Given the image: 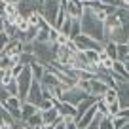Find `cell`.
I'll use <instances>...</instances> for the list:
<instances>
[{
    "label": "cell",
    "instance_id": "cell-1",
    "mask_svg": "<svg viewBox=\"0 0 129 129\" xmlns=\"http://www.w3.org/2000/svg\"><path fill=\"white\" fill-rule=\"evenodd\" d=\"M80 25H82V34L95 38L99 42H105L106 38V30H105V21H101L99 17L93 13L91 8H85L84 13L80 17Z\"/></svg>",
    "mask_w": 129,
    "mask_h": 129
},
{
    "label": "cell",
    "instance_id": "cell-2",
    "mask_svg": "<svg viewBox=\"0 0 129 129\" xmlns=\"http://www.w3.org/2000/svg\"><path fill=\"white\" fill-rule=\"evenodd\" d=\"M59 10H61V0H38V13L51 27H55V23H57Z\"/></svg>",
    "mask_w": 129,
    "mask_h": 129
},
{
    "label": "cell",
    "instance_id": "cell-3",
    "mask_svg": "<svg viewBox=\"0 0 129 129\" xmlns=\"http://www.w3.org/2000/svg\"><path fill=\"white\" fill-rule=\"evenodd\" d=\"M15 80H17V85H19V99L21 101H27L28 89H30V84H32V80H34L30 64H25V69L21 70V74L15 78Z\"/></svg>",
    "mask_w": 129,
    "mask_h": 129
},
{
    "label": "cell",
    "instance_id": "cell-4",
    "mask_svg": "<svg viewBox=\"0 0 129 129\" xmlns=\"http://www.w3.org/2000/svg\"><path fill=\"white\" fill-rule=\"evenodd\" d=\"M85 97H89V93L85 91V89H82L80 85H70V87H67V89H63V93H61V101H67V103H70V105H74L76 106L80 101H84Z\"/></svg>",
    "mask_w": 129,
    "mask_h": 129
},
{
    "label": "cell",
    "instance_id": "cell-5",
    "mask_svg": "<svg viewBox=\"0 0 129 129\" xmlns=\"http://www.w3.org/2000/svg\"><path fill=\"white\" fill-rule=\"evenodd\" d=\"M74 44L78 46V49L80 51H87V49H95V51H103V48H105V44L99 40H95V38L87 36V34H78L76 38H74Z\"/></svg>",
    "mask_w": 129,
    "mask_h": 129
},
{
    "label": "cell",
    "instance_id": "cell-6",
    "mask_svg": "<svg viewBox=\"0 0 129 129\" xmlns=\"http://www.w3.org/2000/svg\"><path fill=\"white\" fill-rule=\"evenodd\" d=\"M116 80V91H118V103L121 108H129V80L120 76H114Z\"/></svg>",
    "mask_w": 129,
    "mask_h": 129
},
{
    "label": "cell",
    "instance_id": "cell-7",
    "mask_svg": "<svg viewBox=\"0 0 129 129\" xmlns=\"http://www.w3.org/2000/svg\"><path fill=\"white\" fill-rule=\"evenodd\" d=\"M27 101L32 103L34 106H38V108H40L42 103L46 101V99H44V93H42V84L38 80H32L30 89H28V95H27Z\"/></svg>",
    "mask_w": 129,
    "mask_h": 129
},
{
    "label": "cell",
    "instance_id": "cell-8",
    "mask_svg": "<svg viewBox=\"0 0 129 129\" xmlns=\"http://www.w3.org/2000/svg\"><path fill=\"white\" fill-rule=\"evenodd\" d=\"M21 103H23V101H21L19 97H13V95H10V99L6 103H2L4 108L8 110V112L12 114L17 121H21Z\"/></svg>",
    "mask_w": 129,
    "mask_h": 129
},
{
    "label": "cell",
    "instance_id": "cell-9",
    "mask_svg": "<svg viewBox=\"0 0 129 129\" xmlns=\"http://www.w3.org/2000/svg\"><path fill=\"white\" fill-rule=\"evenodd\" d=\"M53 105L59 110L61 118H76V106L70 105L67 101H61V99H53Z\"/></svg>",
    "mask_w": 129,
    "mask_h": 129
},
{
    "label": "cell",
    "instance_id": "cell-10",
    "mask_svg": "<svg viewBox=\"0 0 129 129\" xmlns=\"http://www.w3.org/2000/svg\"><path fill=\"white\" fill-rule=\"evenodd\" d=\"M108 87H110L108 84H105V82H103V80H99V78H97V76L89 80V95L97 97V99L105 95V91H106V89H108Z\"/></svg>",
    "mask_w": 129,
    "mask_h": 129
},
{
    "label": "cell",
    "instance_id": "cell-11",
    "mask_svg": "<svg viewBox=\"0 0 129 129\" xmlns=\"http://www.w3.org/2000/svg\"><path fill=\"white\" fill-rule=\"evenodd\" d=\"M42 112V120H44V125H55L59 120H63L59 114V110L55 108V105L51 108H46V110H40Z\"/></svg>",
    "mask_w": 129,
    "mask_h": 129
},
{
    "label": "cell",
    "instance_id": "cell-12",
    "mask_svg": "<svg viewBox=\"0 0 129 129\" xmlns=\"http://www.w3.org/2000/svg\"><path fill=\"white\" fill-rule=\"evenodd\" d=\"M85 6L82 0H67V13H69L70 17H76V19H80L82 13H84Z\"/></svg>",
    "mask_w": 129,
    "mask_h": 129
},
{
    "label": "cell",
    "instance_id": "cell-13",
    "mask_svg": "<svg viewBox=\"0 0 129 129\" xmlns=\"http://www.w3.org/2000/svg\"><path fill=\"white\" fill-rule=\"evenodd\" d=\"M95 103H97V97H93V95H89V97H85L84 101H80L76 105V120L80 116H84L85 112H87L91 106H95Z\"/></svg>",
    "mask_w": 129,
    "mask_h": 129
},
{
    "label": "cell",
    "instance_id": "cell-14",
    "mask_svg": "<svg viewBox=\"0 0 129 129\" xmlns=\"http://www.w3.org/2000/svg\"><path fill=\"white\" fill-rule=\"evenodd\" d=\"M23 51V42L19 40V38H12V40L8 42V46H6L4 49H2V53L4 55H19V53Z\"/></svg>",
    "mask_w": 129,
    "mask_h": 129
},
{
    "label": "cell",
    "instance_id": "cell-15",
    "mask_svg": "<svg viewBox=\"0 0 129 129\" xmlns=\"http://www.w3.org/2000/svg\"><path fill=\"white\" fill-rule=\"evenodd\" d=\"M38 106H34L32 103H28V101H23L21 103V121H27L28 118L32 116V114H36L38 112Z\"/></svg>",
    "mask_w": 129,
    "mask_h": 129
},
{
    "label": "cell",
    "instance_id": "cell-16",
    "mask_svg": "<svg viewBox=\"0 0 129 129\" xmlns=\"http://www.w3.org/2000/svg\"><path fill=\"white\" fill-rule=\"evenodd\" d=\"M112 74H114V76H120V78L129 80V74L125 72V64H123V61H120V59L112 61Z\"/></svg>",
    "mask_w": 129,
    "mask_h": 129
},
{
    "label": "cell",
    "instance_id": "cell-17",
    "mask_svg": "<svg viewBox=\"0 0 129 129\" xmlns=\"http://www.w3.org/2000/svg\"><path fill=\"white\" fill-rule=\"evenodd\" d=\"M30 70H32V76H34V80L40 82L42 76H44V72H46V64L40 63V61H34V63L30 64Z\"/></svg>",
    "mask_w": 129,
    "mask_h": 129
},
{
    "label": "cell",
    "instance_id": "cell-18",
    "mask_svg": "<svg viewBox=\"0 0 129 129\" xmlns=\"http://www.w3.org/2000/svg\"><path fill=\"white\" fill-rule=\"evenodd\" d=\"M25 123H27L28 127H32V129H38V127H42V125H44V120H42V112L38 110L36 114H32V116L28 118V120L25 121Z\"/></svg>",
    "mask_w": 129,
    "mask_h": 129
},
{
    "label": "cell",
    "instance_id": "cell-19",
    "mask_svg": "<svg viewBox=\"0 0 129 129\" xmlns=\"http://www.w3.org/2000/svg\"><path fill=\"white\" fill-rule=\"evenodd\" d=\"M103 44H105V48H103V49H105V53H106V55H108L110 57V59H118V44H116V42H103Z\"/></svg>",
    "mask_w": 129,
    "mask_h": 129
},
{
    "label": "cell",
    "instance_id": "cell-20",
    "mask_svg": "<svg viewBox=\"0 0 129 129\" xmlns=\"http://www.w3.org/2000/svg\"><path fill=\"white\" fill-rule=\"evenodd\" d=\"M82 32V25H80V19H76V17H72V25H70V34H69V38L70 40H74V38L78 36Z\"/></svg>",
    "mask_w": 129,
    "mask_h": 129
},
{
    "label": "cell",
    "instance_id": "cell-21",
    "mask_svg": "<svg viewBox=\"0 0 129 129\" xmlns=\"http://www.w3.org/2000/svg\"><path fill=\"white\" fill-rule=\"evenodd\" d=\"M103 101H105L106 105H110V103L118 101V91H116V87H108V89H106L105 95H103Z\"/></svg>",
    "mask_w": 129,
    "mask_h": 129
},
{
    "label": "cell",
    "instance_id": "cell-22",
    "mask_svg": "<svg viewBox=\"0 0 129 129\" xmlns=\"http://www.w3.org/2000/svg\"><path fill=\"white\" fill-rule=\"evenodd\" d=\"M12 80H13L12 69H0V84H2V85H8Z\"/></svg>",
    "mask_w": 129,
    "mask_h": 129
},
{
    "label": "cell",
    "instance_id": "cell-23",
    "mask_svg": "<svg viewBox=\"0 0 129 129\" xmlns=\"http://www.w3.org/2000/svg\"><path fill=\"white\" fill-rule=\"evenodd\" d=\"M42 19H44V17H42L38 12H32V13H28V15H27V21H28L30 27H38V28H40V21Z\"/></svg>",
    "mask_w": 129,
    "mask_h": 129
},
{
    "label": "cell",
    "instance_id": "cell-24",
    "mask_svg": "<svg viewBox=\"0 0 129 129\" xmlns=\"http://www.w3.org/2000/svg\"><path fill=\"white\" fill-rule=\"evenodd\" d=\"M95 106H97V112L101 114V116H110V112H108V105L103 101V97H99V99H97Z\"/></svg>",
    "mask_w": 129,
    "mask_h": 129
},
{
    "label": "cell",
    "instance_id": "cell-25",
    "mask_svg": "<svg viewBox=\"0 0 129 129\" xmlns=\"http://www.w3.org/2000/svg\"><path fill=\"white\" fill-rule=\"evenodd\" d=\"M49 28H51V27H42V28H38V34H36V38H34V40H38V42H49Z\"/></svg>",
    "mask_w": 129,
    "mask_h": 129
},
{
    "label": "cell",
    "instance_id": "cell-26",
    "mask_svg": "<svg viewBox=\"0 0 129 129\" xmlns=\"http://www.w3.org/2000/svg\"><path fill=\"white\" fill-rule=\"evenodd\" d=\"M114 116H101V123H99V127L101 129H116L114 127Z\"/></svg>",
    "mask_w": 129,
    "mask_h": 129
},
{
    "label": "cell",
    "instance_id": "cell-27",
    "mask_svg": "<svg viewBox=\"0 0 129 129\" xmlns=\"http://www.w3.org/2000/svg\"><path fill=\"white\" fill-rule=\"evenodd\" d=\"M6 89H8V93L10 95H13V97H19V85H17V80L13 78L12 82H10L8 85H4Z\"/></svg>",
    "mask_w": 129,
    "mask_h": 129
},
{
    "label": "cell",
    "instance_id": "cell-28",
    "mask_svg": "<svg viewBox=\"0 0 129 129\" xmlns=\"http://www.w3.org/2000/svg\"><path fill=\"white\" fill-rule=\"evenodd\" d=\"M129 53V44H118V59L125 61V55Z\"/></svg>",
    "mask_w": 129,
    "mask_h": 129
},
{
    "label": "cell",
    "instance_id": "cell-29",
    "mask_svg": "<svg viewBox=\"0 0 129 129\" xmlns=\"http://www.w3.org/2000/svg\"><path fill=\"white\" fill-rule=\"evenodd\" d=\"M99 123H101V114L97 112V114H95V118L91 120V123H89L85 129H101V127H99Z\"/></svg>",
    "mask_w": 129,
    "mask_h": 129
},
{
    "label": "cell",
    "instance_id": "cell-30",
    "mask_svg": "<svg viewBox=\"0 0 129 129\" xmlns=\"http://www.w3.org/2000/svg\"><path fill=\"white\" fill-rule=\"evenodd\" d=\"M10 40H12V38L6 34V30H4V32H0V53H2V49L8 46V42H10Z\"/></svg>",
    "mask_w": 129,
    "mask_h": 129
},
{
    "label": "cell",
    "instance_id": "cell-31",
    "mask_svg": "<svg viewBox=\"0 0 129 129\" xmlns=\"http://www.w3.org/2000/svg\"><path fill=\"white\" fill-rule=\"evenodd\" d=\"M120 108H121V106H120V103H118V101L110 103V105H108V112H110V116H116V114L120 112Z\"/></svg>",
    "mask_w": 129,
    "mask_h": 129
},
{
    "label": "cell",
    "instance_id": "cell-32",
    "mask_svg": "<svg viewBox=\"0 0 129 129\" xmlns=\"http://www.w3.org/2000/svg\"><path fill=\"white\" fill-rule=\"evenodd\" d=\"M23 69H25V64H23V63H15V64H13V67H12V74H13V78L19 76Z\"/></svg>",
    "mask_w": 129,
    "mask_h": 129
},
{
    "label": "cell",
    "instance_id": "cell-33",
    "mask_svg": "<svg viewBox=\"0 0 129 129\" xmlns=\"http://www.w3.org/2000/svg\"><path fill=\"white\" fill-rule=\"evenodd\" d=\"M59 34H61V32H59V28L51 27V28H49V42H53V44H55V42H57V38H59Z\"/></svg>",
    "mask_w": 129,
    "mask_h": 129
},
{
    "label": "cell",
    "instance_id": "cell-34",
    "mask_svg": "<svg viewBox=\"0 0 129 129\" xmlns=\"http://www.w3.org/2000/svg\"><path fill=\"white\" fill-rule=\"evenodd\" d=\"M8 99H10V93H8V89L2 85V87H0V103H6Z\"/></svg>",
    "mask_w": 129,
    "mask_h": 129
},
{
    "label": "cell",
    "instance_id": "cell-35",
    "mask_svg": "<svg viewBox=\"0 0 129 129\" xmlns=\"http://www.w3.org/2000/svg\"><path fill=\"white\" fill-rule=\"evenodd\" d=\"M103 4H108V6H114V8H120V6H123V2L121 0H101Z\"/></svg>",
    "mask_w": 129,
    "mask_h": 129
},
{
    "label": "cell",
    "instance_id": "cell-36",
    "mask_svg": "<svg viewBox=\"0 0 129 129\" xmlns=\"http://www.w3.org/2000/svg\"><path fill=\"white\" fill-rule=\"evenodd\" d=\"M53 129H67V125H64V120H59L55 125H53Z\"/></svg>",
    "mask_w": 129,
    "mask_h": 129
},
{
    "label": "cell",
    "instance_id": "cell-37",
    "mask_svg": "<svg viewBox=\"0 0 129 129\" xmlns=\"http://www.w3.org/2000/svg\"><path fill=\"white\" fill-rule=\"evenodd\" d=\"M4 28H6V19L0 15V32H4Z\"/></svg>",
    "mask_w": 129,
    "mask_h": 129
},
{
    "label": "cell",
    "instance_id": "cell-38",
    "mask_svg": "<svg viewBox=\"0 0 129 129\" xmlns=\"http://www.w3.org/2000/svg\"><path fill=\"white\" fill-rule=\"evenodd\" d=\"M4 114H6V108H4V105L0 103V120H2V116H4Z\"/></svg>",
    "mask_w": 129,
    "mask_h": 129
},
{
    "label": "cell",
    "instance_id": "cell-39",
    "mask_svg": "<svg viewBox=\"0 0 129 129\" xmlns=\"http://www.w3.org/2000/svg\"><path fill=\"white\" fill-rule=\"evenodd\" d=\"M123 64H125V72L129 74V61H123Z\"/></svg>",
    "mask_w": 129,
    "mask_h": 129
},
{
    "label": "cell",
    "instance_id": "cell-40",
    "mask_svg": "<svg viewBox=\"0 0 129 129\" xmlns=\"http://www.w3.org/2000/svg\"><path fill=\"white\" fill-rule=\"evenodd\" d=\"M4 2H10V4H19V0H4Z\"/></svg>",
    "mask_w": 129,
    "mask_h": 129
},
{
    "label": "cell",
    "instance_id": "cell-41",
    "mask_svg": "<svg viewBox=\"0 0 129 129\" xmlns=\"http://www.w3.org/2000/svg\"><path fill=\"white\" fill-rule=\"evenodd\" d=\"M120 129H129V121H125V123H123V125H121V127H120Z\"/></svg>",
    "mask_w": 129,
    "mask_h": 129
},
{
    "label": "cell",
    "instance_id": "cell-42",
    "mask_svg": "<svg viewBox=\"0 0 129 129\" xmlns=\"http://www.w3.org/2000/svg\"><path fill=\"white\" fill-rule=\"evenodd\" d=\"M121 2H123V6H127V8H129V0H121Z\"/></svg>",
    "mask_w": 129,
    "mask_h": 129
},
{
    "label": "cell",
    "instance_id": "cell-43",
    "mask_svg": "<svg viewBox=\"0 0 129 129\" xmlns=\"http://www.w3.org/2000/svg\"><path fill=\"white\" fill-rule=\"evenodd\" d=\"M0 87H2V84H0Z\"/></svg>",
    "mask_w": 129,
    "mask_h": 129
},
{
    "label": "cell",
    "instance_id": "cell-44",
    "mask_svg": "<svg viewBox=\"0 0 129 129\" xmlns=\"http://www.w3.org/2000/svg\"><path fill=\"white\" fill-rule=\"evenodd\" d=\"M15 129H19V127H15Z\"/></svg>",
    "mask_w": 129,
    "mask_h": 129
},
{
    "label": "cell",
    "instance_id": "cell-45",
    "mask_svg": "<svg viewBox=\"0 0 129 129\" xmlns=\"http://www.w3.org/2000/svg\"><path fill=\"white\" fill-rule=\"evenodd\" d=\"M0 2H2V0H0Z\"/></svg>",
    "mask_w": 129,
    "mask_h": 129
},
{
    "label": "cell",
    "instance_id": "cell-46",
    "mask_svg": "<svg viewBox=\"0 0 129 129\" xmlns=\"http://www.w3.org/2000/svg\"><path fill=\"white\" fill-rule=\"evenodd\" d=\"M0 129H2V127H0Z\"/></svg>",
    "mask_w": 129,
    "mask_h": 129
},
{
    "label": "cell",
    "instance_id": "cell-47",
    "mask_svg": "<svg viewBox=\"0 0 129 129\" xmlns=\"http://www.w3.org/2000/svg\"><path fill=\"white\" fill-rule=\"evenodd\" d=\"M127 44H129V42H127Z\"/></svg>",
    "mask_w": 129,
    "mask_h": 129
}]
</instances>
